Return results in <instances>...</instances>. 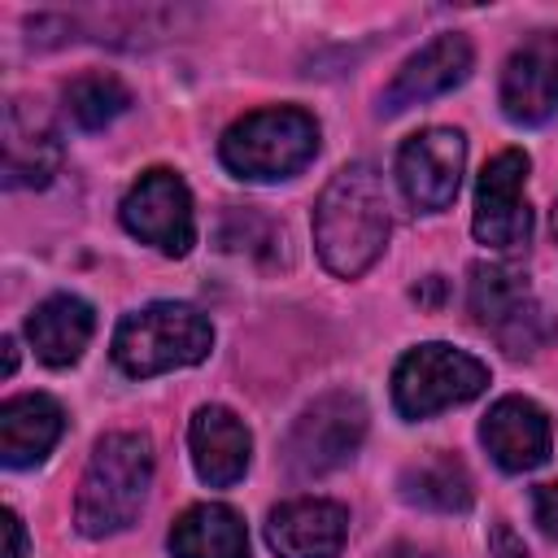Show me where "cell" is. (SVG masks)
I'll return each instance as SVG.
<instances>
[{
  "label": "cell",
  "mask_w": 558,
  "mask_h": 558,
  "mask_svg": "<svg viewBox=\"0 0 558 558\" xmlns=\"http://www.w3.org/2000/svg\"><path fill=\"white\" fill-rule=\"evenodd\" d=\"M349 541V510L327 497L279 501L266 519V545L279 558H340Z\"/></svg>",
  "instance_id": "cell-13"
},
{
  "label": "cell",
  "mask_w": 558,
  "mask_h": 558,
  "mask_svg": "<svg viewBox=\"0 0 558 558\" xmlns=\"http://www.w3.org/2000/svg\"><path fill=\"white\" fill-rule=\"evenodd\" d=\"M527 153L523 148H501L475 183V218L471 231L484 248L514 253L527 248L532 240V205H527Z\"/></svg>",
  "instance_id": "cell-8"
},
{
  "label": "cell",
  "mask_w": 558,
  "mask_h": 558,
  "mask_svg": "<svg viewBox=\"0 0 558 558\" xmlns=\"http://www.w3.org/2000/svg\"><path fill=\"white\" fill-rule=\"evenodd\" d=\"M122 227L140 244H153L166 257H187L196 244V214L187 183L166 166L144 170L122 196Z\"/></svg>",
  "instance_id": "cell-9"
},
{
  "label": "cell",
  "mask_w": 558,
  "mask_h": 558,
  "mask_svg": "<svg viewBox=\"0 0 558 558\" xmlns=\"http://www.w3.org/2000/svg\"><path fill=\"white\" fill-rule=\"evenodd\" d=\"M480 440L501 471L523 475V471H536L541 462H549L554 432H549V414L532 397H501L488 405V414L480 423Z\"/></svg>",
  "instance_id": "cell-14"
},
{
  "label": "cell",
  "mask_w": 558,
  "mask_h": 558,
  "mask_svg": "<svg viewBox=\"0 0 558 558\" xmlns=\"http://www.w3.org/2000/svg\"><path fill=\"white\" fill-rule=\"evenodd\" d=\"M466 310L510 357H536L545 344L558 340V318L532 296L527 279L501 262L471 266Z\"/></svg>",
  "instance_id": "cell-5"
},
{
  "label": "cell",
  "mask_w": 558,
  "mask_h": 558,
  "mask_svg": "<svg viewBox=\"0 0 558 558\" xmlns=\"http://www.w3.org/2000/svg\"><path fill=\"white\" fill-rule=\"evenodd\" d=\"M65 432V410L48 392H22L0 405V462L9 471L35 466Z\"/></svg>",
  "instance_id": "cell-17"
},
{
  "label": "cell",
  "mask_w": 558,
  "mask_h": 558,
  "mask_svg": "<svg viewBox=\"0 0 558 558\" xmlns=\"http://www.w3.org/2000/svg\"><path fill=\"white\" fill-rule=\"evenodd\" d=\"M466 166V140L458 126H427L410 135L397 153V183L418 214H440L453 205Z\"/></svg>",
  "instance_id": "cell-10"
},
{
  "label": "cell",
  "mask_w": 558,
  "mask_h": 558,
  "mask_svg": "<svg viewBox=\"0 0 558 558\" xmlns=\"http://www.w3.org/2000/svg\"><path fill=\"white\" fill-rule=\"evenodd\" d=\"M554 235H558V205H554Z\"/></svg>",
  "instance_id": "cell-26"
},
{
  "label": "cell",
  "mask_w": 558,
  "mask_h": 558,
  "mask_svg": "<svg viewBox=\"0 0 558 558\" xmlns=\"http://www.w3.org/2000/svg\"><path fill=\"white\" fill-rule=\"evenodd\" d=\"M4 558H26V527L17 519V510H4Z\"/></svg>",
  "instance_id": "cell-24"
},
{
  "label": "cell",
  "mask_w": 558,
  "mask_h": 558,
  "mask_svg": "<svg viewBox=\"0 0 558 558\" xmlns=\"http://www.w3.org/2000/svg\"><path fill=\"white\" fill-rule=\"evenodd\" d=\"M488 558H527L519 532L506 519H493V527H488Z\"/></svg>",
  "instance_id": "cell-23"
},
{
  "label": "cell",
  "mask_w": 558,
  "mask_h": 558,
  "mask_svg": "<svg viewBox=\"0 0 558 558\" xmlns=\"http://www.w3.org/2000/svg\"><path fill=\"white\" fill-rule=\"evenodd\" d=\"M126 109H131V92H126V83L118 74L87 70V74H78V78L65 83V113L83 131H100L113 118H122Z\"/></svg>",
  "instance_id": "cell-21"
},
{
  "label": "cell",
  "mask_w": 558,
  "mask_h": 558,
  "mask_svg": "<svg viewBox=\"0 0 558 558\" xmlns=\"http://www.w3.org/2000/svg\"><path fill=\"white\" fill-rule=\"evenodd\" d=\"M218 157L235 179H248V183L292 179L318 157V122L296 105L253 109L222 131Z\"/></svg>",
  "instance_id": "cell-3"
},
{
  "label": "cell",
  "mask_w": 558,
  "mask_h": 558,
  "mask_svg": "<svg viewBox=\"0 0 558 558\" xmlns=\"http://www.w3.org/2000/svg\"><path fill=\"white\" fill-rule=\"evenodd\" d=\"M532 514H536V527L549 541H558V484H541L532 493Z\"/></svg>",
  "instance_id": "cell-22"
},
{
  "label": "cell",
  "mask_w": 558,
  "mask_h": 558,
  "mask_svg": "<svg viewBox=\"0 0 558 558\" xmlns=\"http://www.w3.org/2000/svg\"><path fill=\"white\" fill-rule=\"evenodd\" d=\"M392 231L388 192L371 161L340 166L314 201V248L336 279L366 275Z\"/></svg>",
  "instance_id": "cell-1"
},
{
  "label": "cell",
  "mask_w": 558,
  "mask_h": 558,
  "mask_svg": "<svg viewBox=\"0 0 558 558\" xmlns=\"http://www.w3.org/2000/svg\"><path fill=\"white\" fill-rule=\"evenodd\" d=\"M187 449H192V466L209 488H231L235 480H244L248 458H253V436L244 427V418L227 405H201L187 423Z\"/></svg>",
  "instance_id": "cell-15"
},
{
  "label": "cell",
  "mask_w": 558,
  "mask_h": 558,
  "mask_svg": "<svg viewBox=\"0 0 558 558\" xmlns=\"http://www.w3.org/2000/svg\"><path fill=\"white\" fill-rule=\"evenodd\" d=\"M17 371V344H13V336H4V375H13Z\"/></svg>",
  "instance_id": "cell-25"
},
{
  "label": "cell",
  "mask_w": 558,
  "mask_h": 558,
  "mask_svg": "<svg viewBox=\"0 0 558 558\" xmlns=\"http://www.w3.org/2000/svg\"><path fill=\"white\" fill-rule=\"evenodd\" d=\"M397 488H401V501H410L418 510H436V514H462L475 501L471 471L453 453H440V449L418 458V462H410L401 471Z\"/></svg>",
  "instance_id": "cell-20"
},
{
  "label": "cell",
  "mask_w": 558,
  "mask_h": 558,
  "mask_svg": "<svg viewBox=\"0 0 558 558\" xmlns=\"http://www.w3.org/2000/svg\"><path fill=\"white\" fill-rule=\"evenodd\" d=\"M174 558H248V532L244 519L222 501H196L187 506L166 536Z\"/></svg>",
  "instance_id": "cell-19"
},
{
  "label": "cell",
  "mask_w": 558,
  "mask_h": 558,
  "mask_svg": "<svg viewBox=\"0 0 558 558\" xmlns=\"http://www.w3.org/2000/svg\"><path fill=\"white\" fill-rule=\"evenodd\" d=\"M61 166V135L35 109V100L17 96L4 109V183L9 187H44Z\"/></svg>",
  "instance_id": "cell-16"
},
{
  "label": "cell",
  "mask_w": 558,
  "mask_h": 558,
  "mask_svg": "<svg viewBox=\"0 0 558 558\" xmlns=\"http://www.w3.org/2000/svg\"><path fill=\"white\" fill-rule=\"evenodd\" d=\"M113 362L131 379L196 366L214 349V323L187 301H153L113 327Z\"/></svg>",
  "instance_id": "cell-4"
},
{
  "label": "cell",
  "mask_w": 558,
  "mask_h": 558,
  "mask_svg": "<svg viewBox=\"0 0 558 558\" xmlns=\"http://www.w3.org/2000/svg\"><path fill=\"white\" fill-rule=\"evenodd\" d=\"M366 405L357 392H323L318 401H310L296 423L283 436L279 462L292 480H323L331 471H340L344 462H353V453L366 440Z\"/></svg>",
  "instance_id": "cell-6"
},
{
  "label": "cell",
  "mask_w": 558,
  "mask_h": 558,
  "mask_svg": "<svg viewBox=\"0 0 558 558\" xmlns=\"http://www.w3.org/2000/svg\"><path fill=\"white\" fill-rule=\"evenodd\" d=\"M148 484H153V440L144 432H105L74 493L78 532L92 541L126 532L144 510Z\"/></svg>",
  "instance_id": "cell-2"
},
{
  "label": "cell",
  "mask_w": 558,
  "mask_h": 558,
  "mask_svg": "<svg viewBox=\"0 0 558 558\" xmlns=\"http://www.w3.org/2000/svg\"><path fill=\"white\" fill-rule=\"evenodd\" d=\"M471 65H475V48H471L466 35H458V31L436 35L432 44H423L414 57L401 61V70L392 74V83L379 96V109L384 113H405L410 105L436 100V96L462 87L471 78Z\"/></svg>",
  "instance_id": "cell-12"
},
{
  "label": "cell",
  "mask_w": 558,
  "mask_h": 558,
  "mask_svg": "<svg viewBox=\"0 0 558 558\" xmlns=\"http://www.w3.org/2000/svg\"><path fill=\"white\" fill-rule=\"evenodd\" d=\"M96 331V310L83 296L57 292L39 301L26 318V340L44 366H74Z\"/></svg>",
  "instance_id": "cell-18"
},
{
  "label": "cell",
  "mask_w": 558,
  "mask_h": 558,
  "mask_svg": "<svg viewBox=\"0 0 558 558\" xmlns=\"http://www.w3.org/2000/svg\"><path fill=\"white\" fill-rule=\"evenodd\" d=\"M484 388H488V366L475 353L440 344V340L414 344L410 353H401L392 371V405L410 423L432 418L449 405L475 401Z\"/></svg>",
  "instance_id": "cell-7"
},
{
  "label": "cell",
  "mask_w": 558,
  "mask_h": 558,
  "mask_svg": "<svg viewBox=\"0 0 558 558\" xmlns=\"http://www.w3.org/2000/svg\"><path fill=\"white\" fill-rule=\"evenodd\" d=\"M497 100H501V113L519 126H541L558 113V35L554 31L527 35L506 57Z\"/></svg>",
  "instance_id": "cell-11"
}]
</instances>
